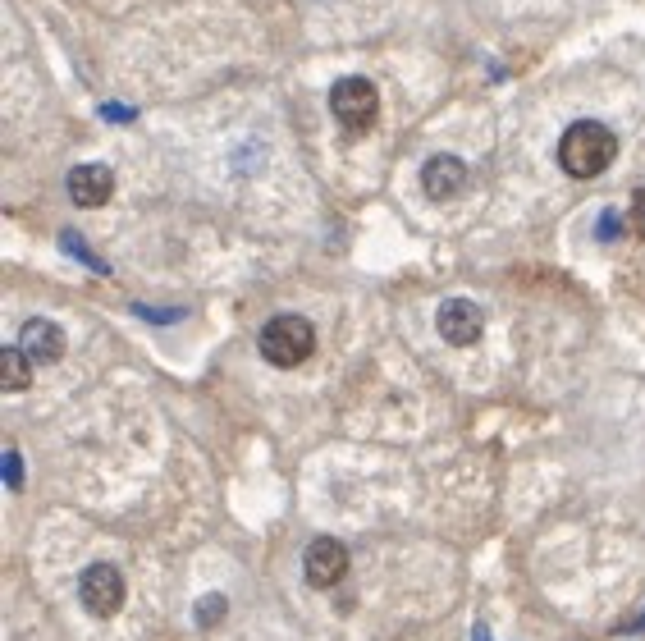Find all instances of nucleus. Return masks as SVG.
<instances>
[{"label": "nucleus", "instance_id": "4", "mask_svg": "<svg viewBox=\"0 0 645 641\" xmlns=\"http://www.w3.org/2000/svg\"><path fill=\"white\" fill-rule=\"evenodd\" d=\"M124 596H129V587H124V573H119L115 564H92L78 577V600H83V609L97 614V619L119 614V609H124Z\"/></svg>", "mask_w": 645, "mask_h": 641}, {"label": "nucleus", "instance_id": "12", "mask_svg": "<svg viewBox=\"0 0 645 641\" xmlns=\"http://www.w3.org/2000/svg\"><path fill=\"white\" fill-rule=\"evenodd\" d=\"M60 243H65V248H69V252H78V257H83V261H87V266H92V271H101V275H106V261H97V257H92V252H87V248H83V239H78L74 229H65V234H60Z\"/></svg>", "mask_w": 645, "mask_h": 641}, {"label": "nucleus", "instance_id": "10", "mask_svg": "<svg viewBox=\"0 0 645 641\" xmlns=\"http://www.w3.org/2000/svg\"><path fill=\"white\" fill-rule=\"evenodd\" d=\"M33 367L37 362L23 353V348H0V390H28V381H33Z\"/></svg>", "mask_w": 645, "mask_h": 641}, {"label": "nucleus", "instance_id": "7", "mask_svg": "<svg viewBox=\"0 0 645 641\" xmlns=\"http://www.w3.org/2000/svg\"><path fill=\"white\" fill-rule=\"evenodd\" d=\"M69 197H74V207H106L110 193H115V174L106 170V165H74L65 179Z\"/></svg>", "mask_w": 645, "mask_h": 641}, {"label": "nucleus", "instance_id": "13", "mask_svg": "<svg viewBox=\"0 0 645 641\" xmlns=\"http://www.w3.org/2000/svg\"><path fill=\"white\" fill-rule=\"evenodd\" d=\"M5 481H10V490L23 486V468H19V449H10L5 454Z\"/></svg>", "mask_w": 645, "mask_h": 641}, {"label": "nucleus", "instance_id": "1", "mask_svg": "<svg viewBox=\"0 0 645 641\" xmlns=\"http://www.w3.org/2000/svg\"><path fill=\"white\" fill-rule=\"evenodd\" d=\"M613 156H618V138H613V129L600 120H577L559 138V165L572 179H595V174H604L613 165Z\"/></svg>", "mask_w": 645, "mask_h": 641}, {"label": "nucleus", "instance_id": "2", "mask_svg": "<svg viewBox=\"0 0 645 641\" xmlns=\"http://www.w3.org/2000/svg\"><path fill=\"white\" fill-rule=\"evenodd\" d=\"M257 348H261V358H266L270 367H302V362L316 353V330H312L307 316L284 312V316H275V321L261 326Z\"/></svg>", "mask_w": 645, "mask_h": 641}, {"label": "nucleus", "instance_id": "11", "mask_svg": "<svg viewBox=\"0 0 645 641\" xmlns=\"http://www.w3.org/2000/svg\"><path fill=\"white\" fill-rule=\"evenodd\" d=\"M225 614H229L225 596H202L197 600V628H215V623H225Z\"/></svg>", "mask_w": 645, "mask_h": 641}, {"label": "nucleus", "instance_id": "3", "mask_svg": "<svg viewBox=\"0 0 645 641\" xmlns=\"http://www.w3.org/2000/svg\"><path fill=\"white\" fill-rule=\"evenodd\" d=\"M330 110L334 120L344 124L348 133H366L371 124H376L380 115V92L371 78H339V83L330 87Z\"/></svg>", "mask_w": 645, "mask_h": 641}, {"label": "nucleus", "instance_id": "9", "mask_svg": "<svg viewBox=\"0 0 645 641\" xmlns=\"http://www.w3.org/2000/svg\"><path fill=\"white\" fill-rule=\"evenodd\" d=\"M19 348L37 367H51V362L65 358V330L55 326V321H46V316H33V321L19 330Z\"/></svg>", "mask_w": 645, "mask_h": 641}, {"label": "nucleus", "instance_id": "6", "mask_svg": "<svg viewBox=\"0 0 645 641\" xmlns=\"http://www.w3.org/2000/svg\"><path fill=\"white\" fill-rule=\"evenodd\" d=\"M435 326H440L444 344L472 348L476 339H481V330H485V312L476 303H467V298H449V303L440 307V316H435Z\"/></svg>", "mask_w": 645, "mask_h": 641}, {"label": "nucleus", "instance_id": "8", "mask_svg": "<svg viewBox=\"0 0 645 641\" xmlns=\"http://www.w3.org/2000/svg\"><path fill=\"white\" fill-rule=\"evenodd\" d=\"M421 188H426V197H435V202H449V197H458L467 188V165L449 152L430 156V161L421 165Z\"/></svg>", "mask_w": 645, "mask_h": 641}, {"label": "nucleus", "instance_id": "5", "mask_svg": "<svg viewBox=\"0 0 645 641\" xmlns=\"http://www.w3.org/2000/svg\"><path fill=\"white\" fill-rule=\"evenodd\" d=\"M302 573H307V582L321 591L339 587L348 573V545L334 541V536H316L312 545H307V555H302Z\"/></svg>", "mask_w": 645, "mask_h": 641}]
</instances>
